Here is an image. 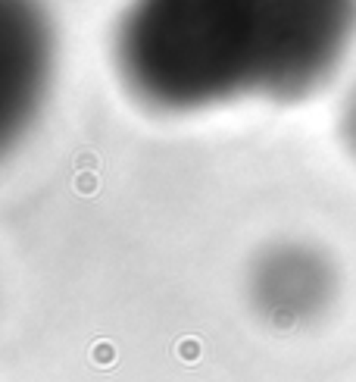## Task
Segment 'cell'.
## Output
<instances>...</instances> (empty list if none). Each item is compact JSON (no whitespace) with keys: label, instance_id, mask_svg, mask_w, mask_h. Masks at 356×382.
<instances>
[{"label":"cell","instance_id":"obj_1","mask_svg":"<svg viewBox=\"0 0 356 382\" xmlns=\"http://www.w3.org/2000/svg\"><path fill=\"white\" fill-rule=\"evenodd\" d=\"M353 41L356 0H128L113 66L144 110L188 117L303 101L335 79Z\"/></svg>","mask_w":356,"mask_h":382},{"label":"cell","instance_id":"obj_2","mask_svg":"<svg viewBox=\"0 0 356 382\" xmlns=\"http://www.w3.org/2000/svg\"><path fill=\"white\" fill-rule=\"evenodd\" d=\"M247 298L253 314L269 326H309L335 304L337 266L319 245L300 239L275 241L250 260Z\"/></svg>","mask_w":356,"mask_h":382},{"label":"cell","instance_id":"obj_3","mask_svg":"<svg viewBox=\"0 0 356 382\" xmlns=\"http://www.w3.org/2000/svg\"><path fill=\"white\" fill-rule=\"evenodd\" d=\"M50 26L38 0L0 3V129L19 132L44 97L50 75Z\"/></svg>","mask_w":356,"mask_h":382},{"label":"cell","instance_id":"obj_4","mask_svg":"<svg viewBox=\"0 0 356 382\" xmlns=\"http://www.w3.org/2000/svg\"><path fill=\"white\" fill-rule=\"evenodd\" d=\"M337 132H341V141L347 148V154L356 160V82L353 88L344 94L341 101V113H337Z\"/></svg>","mask_w":356,"mask_h":382}]
</instances>
